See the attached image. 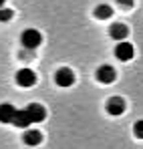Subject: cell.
I'll return each instance as SVG.
<instances>
[{
	"label": "cell",
	"instance_id": "cell-6",
	"mask_svg": "<svg viewBox=\"0 0 143 149\" xmlns=\"http://www.w3.org/2000/svg\"><path fill=\"white\" fill-rule=\"evenodd\" d=\"M12 123L16 125V127H20V129H28V127H30V123H32V117H30L28 109H16Z\"/></svg>",
	"mask_w": 143,
	"mask_h": 149
},
{
	"label": "cell",
	"instance_id": "cell-12",
	"mask_svg": "<svg viewBox=\"0 0 143 149\" xmlns=\"http://www.w3.org/2000/svg\"><path fill=\"white\" fill-rule=\"evenodd\" d=\"M95 16L101 18V20H107V18L113 16V8H111L109 4H99V6L95 8Z\"/></svg>",
	"mask_w": 143,
	"mask_h": 149
},
{
	"label": "cell",
	"instance_id": "cell-2",
	"mask_svg": "<svg viewBox=\"0 0 143 149\" xmlns=\"http://www.w3.org/2000/svg\"><path fill=\"white\" fill-rule=\"evenodd\" d=\"M133 54H135V49H133V45H131V42H127V40H117L115 56H117L119 61H131V58H133Z\"/></svg>",
	"mask_w": 143,
	"mask_h": 149
},
{
	"label": "cell",
	"instance_id": "cell-14",
	"mask_svg": "<svg viewBox=\"0 0 143 149\" xmlns=\"http://www.w3.org/2000/svg\"><path fill=\"white\" fill-rule=\"evenodd\" d=\"M133 133H135V137L143 139V119H139L137 123L133 125Z\"/></svg>",
	"mask_w": 143,
	"mask_h": 149
},
{
	"label": "cell",
	"instance_id": "cell-4",
	"mask_svg": "<svg viewBox=\"0 0 143 149\" xmlns=\"http://www.w3.org/2000/svg\"><path fill=\"white\" fill-rule=\"evenodd\" d=\"M54 81H57V85H59V87H71L73 83H75V73H73L71 69L63 67V69H59V71H57Z\"/></svg>",
	"mask_w": 143,
	"mask_h": 149
},
{
	"label": "cell",
	"instance_id": "cell-1",
	"mask_svg": "<svg viewBox=\"0 0 143 149\" xmlns=\"http://www.w3.org/2000/svg\"><path fill=\"white\" fill-rule=\"evenodd\" d=\"M20 42H22L24 49H38L40 47V42H43V34L36 30V28H26L22 30V34H20Z\"/></svg>",
	"mask_w": 143,
	"mask_h": 149
},
{
	"label": "cell",
	"instance_id": "cell-15",
	"mask_svg": "<svg viewBox=\"0 0 143 149\" xmlns=\"http://www.w3.org/2000/svg\"><path fill=\"white\" fill-rule=\"evenodd\" d=\"M117 2H119L123 8H131L133 6V0H117Z\"/></svg>",
	"mask_w": 143,
	"mask_h": 149
},
{
	"label": "cell",
	"instance_id": "cell-10",
	"mask_svg": "<svg viewBox=\"0 0 143 149\" xmlns=\"http://www.w3.org/2000/svg\"><path fill=\"white\" fill-rule=\"evenodd\" d=\"M129 36V26L123 24V22H115V24H111V38H115V40H125Z\"/></svg>",
	"mask_w": 143,
	"mask_h": 149
},
{
	"label": "cell",
	"instance_id": "cell-7",
	"mask_svg": "<svg viewBox=\"0 0 143 149\" xmlns=\"http://www.w3.org/2000/svg\"><path fill=\"white\" fill-rule=\"evenodd\" d=\"M26 109H28V113H30V117H32V123H43V121L47 119V109H45L40 103H30Z\"/></svg>",
	"mask_w": 143,
	"mask_h": 149
},
{
	"label": "cell",
	"instance_id": "cell-11",
	"mask_svg": "<svg viewBox=\"0 0 143 149\" xmlns=\"http://www.w3.org/2000/svg\"><path fill=\"white\" fill-rule=\"evenodd\" d=\"M43 141V133L40 131H36V129H26V133H24V143L26 145H38Z\"/></svg>",
	"mask_w": 143,
	"mask_h": 149
},
{
	"label": "cell",
	"instance_id": "cell-9",
	"mask_svg": "<svg viewBox=\"0 0 143 149\" xmlns=\"http://www.w3.org/2000/svg\"><path fill=\"white\" fill-rule=\"evenodd\" d=\"M16 113V107L12 103H2L0 105V123H12Z\"/></svg>",
	"mask_w": 143,
	"mask_h": 149
},
{
	"label": "cell",
	"instance_id": "cell-5",
	"mask_svg": "<svg viewBox=\"0 0 143 149\" xmlns=\"http://www.w3.org/2000/svg\"><path fill=\"white\" fill-rule=\"evenodd\" d=\"M16 83L20 85V87H32L34 83H36V74L34 71H30V69H20L18 73H16Z\"/></svg>",
	"mask_w": 143,
	"mask_h": 149
},
{
	"label": "cell",
	"instance_id": "cell-3",
	"mask_svg": "<svg viewBox=\"0 0 143 149\" xmlns=\"http://www.w3.org/2000/svg\"><path fill=\"white\" fill-rule=\"evenodd\" d=\"M115 79H117V73H115V69H113L111 65H101V67L97 69V81H99V83L111 85Z\"/></svg>",
	"mask_w": 143,
	"mask_h": 149
},
{
	"label": "cell",
	"instance_id": "cell-13",
	"mask_svg": "<svg viewBox=\"0 0 143 149\" xmlns=\"http://www.w3.org/2000/svg\"><path fill=\"white\" fill-rule=\"evenodd\" d=\"M12 16H14V12L10 8L0 6V22H8V20H12Z\"/></svg>",
	"mask_w": 143,
	"mask_h": 149
},
{
	"label": "cell",
	"instance_id": "cell-16",
	"mask_svg": "<svg viewBox=\"0 0 143 149\" xmlns=\"http://www.w3.org/2000/svg\"><path fill=\"white\" fill-rule=\"evenodd\" d=\"M4 2H6V0H0V6H4Z\"/></svg>",
	"mask_w": 143,
	"mask_h": 149
},
{
	"label": "cell",
	"instance_id": "cell-8",
	"mask_svg": "<svg viewBox=\"0 0 143 149\" xmlns=\"http://www.w3.org/2000/svg\"><path fill=\"white\" fill-rule=\"evenodd\" d=\"M125 111V99L123 97H111L107 101V113L109 115H121Z\"/></svg>",
	"mask_w": 143,
	"mask_h": 149
}]
</instances>
